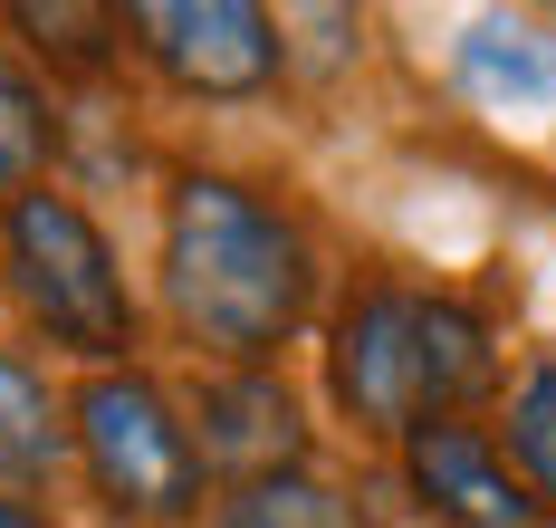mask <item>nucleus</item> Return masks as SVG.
<instances>
[{
  "label": "nucleus",
  "mask_w": 556,
  "mask_h": 528,
  "mask_svg": "<svg viewBox=\"0 0 556 528\" xmlns=\"http://www.w3.org/2000/svg\"><path fill=\"white\" fill-rule=\"evenodd\" d=\"M0 269H10L20 317H29L49 347L87 355V365H115V355L135 347V298L115 279V250L67 192H20V202H10V222H0Z\"/></svg>",
  "instance_id": "2"
},
{
  "label": "nucleus",
  "mask_w": 556,
  "mask_h": 528,
  "mask_svg": "<svg viewBox=\"0 0 556 528\" xmlns=\"http://www.w3.org/2000/svg\"><path fill=\"white\" fill-rule=\"evenodd\" d=\"M508 462L528 480V500L556 510V365H528L508 394Z\"/></svg>",
  "instance_id": "12"
},
{
  "label": "nucleus",
  "mask_w": 556,
  "mask_h": 528,
  "mask_svg": "<svg viewBox=\"0 0 556 528\" xmlns=\"http://www.w3.org/2000/svg\"><path fill=\"white\" fill-rule=\"evenodd\" d=\"M212 528H355V500L317 480V470H269V480H240Z\"/></svg>",
  "instance_id": "10"
},
{
  "label": "nucleus",
  "mask_w": 556,
  "mask_h": 528,
  "mask_svg": "<svg viewBox=\"0 0 556 528\" xmlns=\"http://www.w3.org/2000/svg\"><path fill=\"white\" fill-rule=\"evenodd\" d=\"M0 528H49V519H39L29 500H10V490H0Z\"/></svg>",
  "instance_id": "15"
},
{
  "label": "nucleus",
  "mask_w": 556,
  "mask_h": 528,
  "mask_svg": "<svg viewBox=\"0 0 556 528\" xmlns=\"http://www.w3.org/2000/svg\"><path fill=\"white\" fill-rule=\"evenodd\" d=\"M10 29H29V49H49L58 67H106V49H115V29H125V20H115V10H67V0H58V10L20 0V10H10Z\"/></svg>",
  "instance_id": "14"
},
{
  "label": "nucleus",
  "mask_w": 556,
  "mask_h": 528,
  "mask_svg": "<svg viewBox=\"0 0 556 528\" xmlns=\"http://www.w3.org/2000/svg\"><path fill=\"white\" fill-rule=\"evenodd\" d=\"M164 298L192 347H212L222 365H269L317 298L307 231L250 183L182 174L164 202Z\"/></svg>",
  "instance_id": "1"
},
{
  "label": "nucleus",
  "mask_w": 556,
  "mask_h": 528,
  "mask_svg": "<svg viewBox=\"0 0 556 528\" xmlns=\"http://www.w3.org/2000/svg\"><path fill=\"white\" fill-rule=\"evenodd\" d=\"M327 394L345 404L355 432H384V442L432 423V404H422V298L384 289V279L345 298V317L327 337Z\"/></svg>",
  "instance_id": "4"
},
{
  "label": "nucleus",
  "mask_w": 556,
  "mask_h": 528,
  "mask_svg": "<svg viewBox=\"0 0 556 528\" xmlns=\"http://www.w3.org/2000/svg\"><path fill=\"white\" fill-rule=\"evenodd\" d=\"M460 77H470V97L500 106V116L556 106V49L538 39V29H480V39L460 49Z\"/></svg>",
  "instance_id": "9"
},
{
  "label": "nucleus",
  "mask_w": 556,
  "mask_h": 528,
  "mask_svg": "<svg viewBox=\"0 0 556 528\" xmlns=\"http://www.w3.org/2000/svg\"><path fill=\"white\" fill-rule=\"evenodd\" d=\"M192 452H202V470H230V480L298 470V452H307L298 394L278 385L269 365H222V375L192 394Z\"/></svg>",
  "instance_id": "7"
},
{
  "label": "nucleus",
  "mask_w": 556,
  "mask_h": 528,
  "mask_svg": "<svg viewBox=\"0 0 556 528\" xmlns=\"http://www.w3.org/2000/svg\"><path fill=\"white\" fill-rule=\"evenodd\" d=\"M490 375H500L490 327H480L460 298H422V404H432V423H442L451 404H470Z\"/></svg>",
  "instance_id": "8"
},
{
  "label": "nucleus",
  "mask_w": 556,
  "mask_h": 528,
  "mask_svg": "<svg viewBox=\"0 0 556 528\" xmlns=\"http://www.w3.org/2000/svg\"><path fill=\"white\" fill-rule=\"evenodd\" d=\"M125 29L182 97H260L278 77V20L250 0H135Z\"/></svg>",
  "instance_id": "5"
},
{
  "label": "nucleus",
  "mask_w": 556,
  "mask_h": 528,
  "mask_svg": "<svg viewBox=\"0 0 556 528\" xmlns=\"http://www.w3.org/2000/svg\"><path fill=\"white\" fill-rule=\"evenodd\" d=\"M49 154H58V116H49V97H39V77L0 59V192H10V202L39 192Z\"/></svg>",
  "instance_id": "11"
},
{
  "label": "nucleus",
  "mask_w": 556,
  "mask_h": 528,
  "mask_svg": "<svg viewBox=\"0 0 556 528\" xmlns=\"http://www.w3.org/2000/svg\"><path fill=\"white\" fill-rule=\"evenodd\" d=\"M77 462L87 480L106 490L115 519H192L202 510V452H192V423L173 413V394L154 375H135V365H106V375H87V394H77Z\"/></svg>",
  "instance_id": "3"
},
{
  "label": "nucleus",
  "mask_w": 556,
  "mask_h": 528,
  "mask_svg": "<svg viewBox=\"0 0 556 528\" xmlns=\"http://www.w3.org/2000/svg\"><path fill=\"white\" fill-rule=\"evenodd\" d=\"M403 470H413V490L432 500L442 528H538L547 519L480 423H451V413L442 423H413L403 432Z\"/></svg>",
  "instance_id": "6"
},
{
  "label": "nucleus",
  "mask_w": 556,
  "mask_h": 528,
  "mask_svg": "<svg viewBox=\"0 0 556 528\" xmlns=\"http://www.w3.org/2000/svg\"><path fill=\"white\" fill-rule=\"evenodd\" d=\"M58 404H49V385L20 365V355H0V470H49L58 462Z\"/></svg>",
  "instance_id": "13"
}]
</instances>
